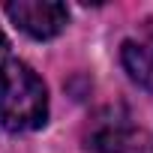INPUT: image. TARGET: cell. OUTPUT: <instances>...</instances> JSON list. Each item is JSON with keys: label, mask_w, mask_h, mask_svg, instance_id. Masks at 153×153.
I'll use <instances>...</instances> for the list:
<instances>
[{"label": "cell", "mask_w": 153, "mask_h": 153, "mask_svg": "<svg viewBox=\"0 0 153 153\" xmlns=\"http://www.w3.org/2000/svg\"><path fill=\"white\" fill-rule=\"evenodd\" d=\"M48 120V87L24 60L0 63V129L33 132Z\"/></svg>", "instance_id": "cell-1"}, {"label": "cell", "mask_w": 153, "mask_h": 153, "mask_svg": "<svg viewBox=\"0 0 153 153\" xmlns=\"http://www.w3.org/2000/svg\"><path fill=\"white\" fill-rule=\"evenodd\" d=\"M84 147L90 153H153V132L135 126L123 105H105L87 120Z\"/></svg>", "instance_id": "cell-2"}, {"label": "cell", "mask_w": 153, "mask_h": 153, "mask_svg": "<svg viewBox=\"0 0 153 153\" xmlns=\"http://www.w3.org/2000/svg\"><path fill=\"white\" fill-rule=\"evenodd\" d=\"M3 12L21 33L39 42L60 36L69 24L66 3H54V0H18V3H6Z\"/></svg>", "instance_id": "cell-3"}, {"label": "cell", "mask_w": 153, "mask_h": 153, "mask_svg": "<svg viewBox=\"0 0 153 153\" xmlns=\"http://www.w3.org/2000/svg\"><path fill=\"white\" fill-rule=\"evenodd\" d=\"M120 63L126 75L144 90H153V18L144 21L141 33L123 39L120 45Z\"/></svg>", "instance_id": "cell-4"}, {"label": "cell", "mask_w": 153, "mask_h": 153, "mask_svg": "<svg viewBox=\"0 0 153 153\" xmlns=\"http://www.w3.org/2000/svg\"><path fill=\"white\" fill-rule=\"evenodd\" d=\"M6 54H9V39H6V33L0 30V63L6 60Z\"/></svg>", "instance_id": "cell-5"}]
</instances>
